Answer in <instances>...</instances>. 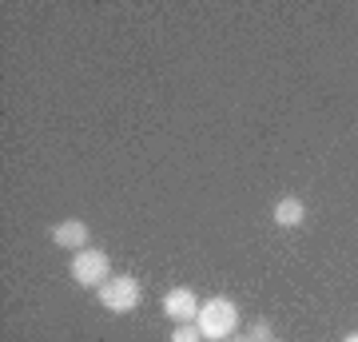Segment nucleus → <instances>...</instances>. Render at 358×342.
Here are the masks:
<instances>
[{
  "label": "nucleus",
  "instance_id": "1",
  "mask_svg": "<svg viewBox=\"0 0 358 342\" xmlns=\"http://www.w3.org/2000/svg\"><path fill=\"white\" fill-rule=\"evenodd\" d=\"M195 327L203 330L207 342H227L231 334H239V306H235V299H223V294L207 299V303L199 306Z\"/></svg>",
  "mask_w": 358,
  "mask_h": 342
},
{
  "label": "nucleus",
  "instance_id": "2",
  "mask_svg": "<svg viewBox=\"0 0 358 342\" xmlns=\"http://www.w3.org/2000/svg\"><path fill=\"white\" fill-rule=\"evenodd\" d=\"M103 311H112V315H128L136 306L143 303V283L136 275H112V279L103 283L100 291H96Z\"/></svg>",
  "mask_w": 358,
  "mask_h": 342
},
{
  "label": "nucleus",
  "instance_id": "3",
  "mask_svg": "<svg viewBox=\"0 0 358 342\" xmlns=\"http://www.w3.org/2000/svg\"><path fill=\"white\" fill-rule=\"evenodd\" d=\"M68 275H72V283L84 287V291H100L103 283L112 279V259H108L103 251H96V247H84V251L72 255Z\"/></svg>",
  "mask_w": 358,
  "mask_h": 342
},
{
  "label": "nucleus",
  "instance_id": "4",
  "mask_svg": "<svg viewBox=\"0 0 358 342\" xmlns=\"http://www.w3.org/2000/svg\"><path fill=\"white\" fill-rule=\"evenodd\" d=\"M199 299H195L192 287H171V291L164 294V315L176 322V327H183V322H195L199 318Z\"/></svg>",
  "mask_w": 358,
  "mask_h": 342
},
{
  "label": "nucleus",
  "instance_id": "5",
  "mask_svg": "<svg viewBox=\"0 0 358 342\" xmlns=\"http://www.w3.org/2000/svg\"><path fill=\"white\" fill-rule=\"evenodd\" d=\"M88 239H92V231H88L84 219H64V223H56V227H52V243H56V247H64V251H84Z\"/></svg>",
  "mask_w": 358,
  "mask_h": 342
},
{
  "label": "nucleus",
  "instance_id": "6",
  "mask_svg": "<svg viewBox=\"0 0 358 342\" xmlns=\"http://www.w3.org/2000/svg\"><path fill=\"white\" fill-rule=\"evenodd\" d=\"M271 219L279 223V227H303V219H307V207H303V199H294V195H287V199L275 203V211H271Z\"/></svg>",
  "mask_w": 358,
  "mask_h": 342
},
{
  "label": "nucleus",
  "instance_id": "7",
  "mask_svg": "<svg viewBox=\"0 0 358 342\" xmlns=\"http://www.w3.org/2000/svg\"><path fill=\"white\" fill-rule=\"evenodd\" d=\"M167 342H207V339H203V330L195 327V322H183V327L171 330V339Z\"/></svg>",
  "mask_w": 358,
  "mask_h": 342
},
{
  "label": "nucleus",
  "instance_id": "8",
  "mask_svg": "<svg viewBox=\"0 0 358 342\" xmlns=\"http://www.w3.org/2000/svg\"><path fill=\"white\" fill-rule=\"evenodd\" d=\"M251 339H255V342H267V339H275V334H271V322H267V318H259L255 327H251Z\"/></svg>",
  "mask_w": 358,
  "mask_h": 342
},
{
  "label": "nucleus",
  "instance_id": "9",
  "mask_svg": "<svg viewBox=\"0 0 358 342\" xmlns=\"http://www.w3.org/2000/svg\"><path fill=\"white\" fill-rule=\"evenodd\" d=\"M227 342H255V339H251V330H239V334H231Z\"/></svg>",
  "mask_w": 358,
  "mask_h": 342
},
{
  "label": "nucleus",
  "instance_id": "10",
  "mask_svg": "<svg viewBox=\"0 0 358 342\" xmlns=\"http://www.w3.org/2000/svg\"><path fill=\"white\" fill-rule=\"evenodd\" d=\"M343 342H358V330H350V334H346V339Z\"/></svg>",
  "mask_w": 358,
  "mask_h": 342
},
{
  "label": "nucleus",
  "instance_id": "11",
  "mask_svg": "<svg viewBox=\"0 0 358 342\" xmlns=\"http://www.w3.org/2000/svg\"><path fill=\"white\" fill-rule=\"evenodd\" d=\"M267 342H279V339H267Z\"/></svg>",
  "mask_w": 358,
  "mask_h": 342
}]
</instances>
